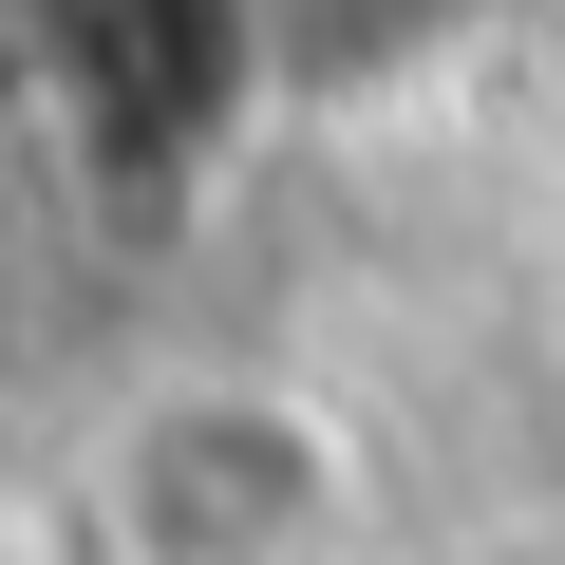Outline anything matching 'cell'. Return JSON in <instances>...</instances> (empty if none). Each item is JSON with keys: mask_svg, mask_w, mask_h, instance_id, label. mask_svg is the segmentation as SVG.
<instances>
[{"mask_svg": "<svg viewBox=\"0 0 565 565\" xmlns=\"http://www.w3.org/2000/svg\"><path fill=\"white\" fill-rule=\"evenodd\" d=\"M76 509H95V565H340L377 509V434L282 359H189L95 415Z\"/></svg>", "mask_w": 565, "mask_h": 565, "instance_id": "1", "label": "cell"}, {"mask_svg": "<svg viewBox=\"0 0 565 565\" xmlns=\"http://www.w3.org/2000/svg\"><path fill=\"white\" fill-rule=\"evenodd\" d=\"M282 114V20L264 0H57V170L114 245H170Z\"/></svg>", "mask_w": 565, "mask_h": 565, "instance_id": "2", "label": "cell"}, {"mask_svg": "<svg viewBox=\"0 0 565 565\" xmlns=\"http://www.w3.org/2000/svg\"><path fill=\"white\" fill-rule=\"evenodd\" d=\"M57 132V0H0V151Z\"/></svg>", "mask_w": 565, "mask_h": 565, "instance_id": "3", "label": "cell"}]
</instances>
